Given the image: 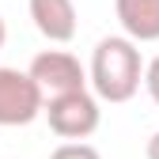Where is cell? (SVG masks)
Segmentation results:
<instances>
[{"mask_svg":"<svg viewBox=\"0 0 159 159\" xmlns=\"http://www.w3.org/2000/svg\"><path fill=\"white\" fill-rule=\"evenodd\" d=\"M117 23L133 42H159V0H114Z\"/></svg>","mask_w":159,"mask_h":159,"instance_id":"obj_6","label":"cell"},{"mask_svg":"<svg viewBox=\"0 0 159 159\" xmlns=\"http://www.w3.org/2000/svg\"><path fill=\"white\" fill-rule=\"evenodd\" d=\"M144 87L152 95V102L159 106V57H152V61L144 65Z\"/></svg>","mask_w":159,"mask_h":159,"instance_id":"obj_8","label":"cell"},{"mask_svg":"<svg viewBox=\"0 0 159 159\" xmlns=\"http://www.w3.org/2000/svg\"><path fill=\"white\" fill-rule=\"evenodd\" d=\"M87 84L95 87V98L102 102H129L144 84V61L133 38L125 34H110L95 46L91 53V68H87Z\"/></svg>","mask_w":159,"mask_h":159,"instance_id":"obj_1","label":"cell"},{"mask_svg":"<svg viewBox=\"0 0 159 159\" xmlns=\"http://www.w3.org/2000/svg\"><path fill=\"white\" fill-rule=\"evenodd\" d=\"M148 159H159V133H152V140H148Z\"/></svg>","mask_w":159,"mask_h":159,"instance_id":"obj_9","label":"cell"},{"mask_svg":"<svg viewBox=\"0 0 159 159\" xmlns=\"http://www.w3.org/2000/svg\"><path fill=\"white\" fill-rule=\"evenodd\" d=\"M49 159H102V155H98V148L87 144V140H65L61 148H53Z\"/></svg>","mask_w":159,"mask_h":159,"instance_id":"obj_7","label":"cell"},{"mask_svg":"<svg viewBox=\"0 0 159 159\" xmlns=\"http://www.w3.org/2000/svg\"><path fill=\"white\" fill-rule=\"evenodd\" d=\"M30 19L42 38L49 42H72L76 38V4L72 0H27Z\"/></svg>","mask_w":159,"mask_h":159,"instance_id":"obj_5","label":"cell"},{"mask_svg":"<svg viewBox=\"0 0 159 159\" xmlns=\"http://www.w3.org/2000/svg\"><path fill=\"white\" fill-rule=\"evenodd\" d=\"M4 38H8V27H4V19H0V49H4Z\"/></svg>","mask_w":159,"mask_h":159,"instance_id":"obj_10","label":"cell"},{"mask_svg":"<svg viewBox=\"0 0 159 159\" xmlns=\"http://www.w3.org/2000/svg\"><path fill=\"white\" fill-rule=\"evenodd\" d=\"M42 114H46L49 129L61 136V140H87V136L98 129V121H102L98 98L87 87L46 98V102H42Z\"/></svg>","mask_w":159,"mask_h":159,"instance_id":"obj_2","label":"cell"},{"mask_svg":"<svg viewBox=\"0 0 159 159\" xmlns=\"http://www.w3.org/2000/svg\"><path fill=\"white\" fill-rule=\"evenodd\" d=\"M38 114H42V91L30 72L0 68V129L30 125Z\"/></svg>","mask_w":159,"mask_h":159,"instance_id":"obj_4","label":"cell"},{"mask_svg":"<svg viewBox=\"0 0 159 159\" xmlns=\"http://www.w3.org/2000/svg\"><path fill=\"white\" fill-rule=\"evenodd\" d=\"M30 80L42 91V102L53 95H65V91H80L87 87V68L80 65V57H72L68 49H42L30 61Z\"/></svg>","mask_w":159,"mask_h":159,"instance_id":"obj_3","label":"cell"}]
</instances>
